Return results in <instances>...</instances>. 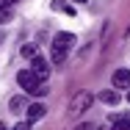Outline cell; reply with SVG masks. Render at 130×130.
I'll return each instance as SVG.
<instances>
[{
  "instance_id": "cell-10",
  "label": "cell",
  "mask_w": 130,
  "mask_h": 130,
  "mask_svg": "<svg viewBox=\"0 0 130 130\" xmlns=\"http://www.w3.org/2000/svg\"><path fill=\"white\" fill-rule=\"evenodd\" d=\"M11 111H14V113H17V111H22V105H25V100H22V97H11Z\"/></svg>"
},
{
  "instance_id": "cell-12",
  "label": "cell",
  "mask_w": 130,
  "mask_h": 130,
  "mask_svg": "<svg viewBox=\"0 0 130 130\" xmlns=\"http://www.w3.org/2000/svg\"><path fill=\"white\" fill-rule=\"evenodd\" d=\"M11 22V8H0V25H8Z\"/></svg>"
},
{
  "instance_id": "cell-18",
  "label": "cell",
  "mask_w": 130,
  "mask_h": 130,
  "mask_svg": "<svg viewBox=\"0 0 130 130\" xmlns=\"http://www.w3.org/2000/svg\"><path fill=\"white\" fill-rule=\"evenodd\" d=\"M0 130H8V127H6V125H0Z\"/></svg>"
},
{
  "instance_id": "cell-13",
  "label": "cell",
  "mask_w": 130,
  "mask_h": 130,
  "mask_svg": "<svg viewBox=\"0 0 130 130\" xmlns=\"http://www.w3.org/2000/svg\"><path fill=\"white\" fill-rule=\"evenodd\" d=\"M22 58H33V55H36V50H33V44H22Z\"/></svg>"
},
{
  "instance_id": "cell-19",
  "label": "cell",
  "mask_w": 130,
  "mask_h": 130,
  "mask_svg": "<svg viewBox=\"0 0 130 130\" xmlns=\"http://www.w3.org/2000/svg\"><path fill=\"white\" fill-rule=\"evenodd\" d=\"M0 44H3V33H0Z\"/></svg>"
},
{
  "instance_id": "cell-8",
  "label": "cell",
  "mask_w": 130,
  "mask_h": 130,
  "mask_svg": "<svg viewBox=\"0 0 130 130\" xmlns=\"http://www.w3.org/2000/svg\"><path fill=\"white\" fill-rule=\"evenodd\" d=\"M53 11H64V14L75 17V6L72 3H64V0H53Z\"/></svg>"
},
{
  "instance_id": "cell-5",
  "label": "cell",
  "mask_w": 130,
  "mask_h": 130,
  "mask_svg": "<svg viewBox=\"0 0 130 130\" xmlns=\"http://www.w3.org/2000/svg\"><path fill=\"white\" fill-rule=\"evenodd\" d=\"M130 86V69H116L113 72V89H127Z\"/></svg>"
},
{
  "instance_id": "cell-11",
  "label": "cell",
  "mask_w": 130,
  "mask_h": 130,
  "mask_svg": "<svg viewBox=\"0 0 130 130\" xmlns=\"http://www.w3.org/2000/svg\"><path fill=\"white\" fill-rule=\"evenodd\" d=\"M113 130H130V119H113Z\"/></svg>"
},
{
  "instance_id": "cell-14",
  "label": "cell",
  "mask_w": 130,
  "mask_h": 130,
  "mask_svg": "<svg viewBox=\"0 0 130 130\" xmlns=\"http://www.w3.org/2000/svg\"><path fill=\"white\" fill-rule=\"evenodd\" d=\"M14 130H33V127H30V122H17Z\"/></svg>"
},
{
  "instance_id": "cell-20",
  "label": "cell",
  "mask_w": 130,
  "mask_h": 130,
  "mask_svg": "<svg viewBox=\"0 0 130 130\" xmlns=\"http://www.w3.org/2000/svg\"><path fill=\"white\" fill-rule=\"evenodd\" d=\"M127 103H130V91H127Z\"/></svg>"
},
{
  "instance_id": "cell-6",
  "label": "cell",
  "mask_w": 130,
  "mask_h": 130,
  "mask_svg": "<svg viewBox=\"0 0 130 130\" xmlns=\"http://www.w3.org/2000/svg\"><path fill=\"white\" fill-rule=\"evenodd\" d=\"M25 108H28V119H30V122H36V119H42V116L47 113V108L42 103H30V105H25Z\"/></svg>"
},
{
  "instance_id": "cell-7",
  "label": "cell",
  "mask_w": 130,
  "mask_h": 130,
  "mask_svg": "<svg viewBox=\"0 0 130 130\" xmlns=\"http://www.w3.org/2000/svg\"><path fill=\"white\" fill-rule=\"evenodd\" d=\"M100 100H103L105 105H119L122 97H119V91H116V89H105L103 94H100Z\"/></svg>"
},
{
  "instance_id": "cell-1",
  "label": "cell",
  "mask_w": 130,
  "mask_h": 130,
  "mask_svg": "<svg viewBox=\"0 0 130 130\" xmlns=\"http://www.w3.org/2000/svg\"><path fill=\"white\" fill-rule=\"evenodd\" d=\"M72 47H75V36L72 33H67V30L55 33V39H53V64H61Z\"/></svg>"
},
{
  "instance_id": "cell-16",
  "label": "cell",
  "mask_w": 130,
  "mask_h": 130,
  "mask_svg": "<svg viewBox=\"0 0 130 130\" xmlns=\"http://www.w3.org/2000/svg\"><path fill=\"white\" fill-rule=\"evenodd\" d=\"M78 130H91V125H80V127Z\"/></svg>"
},
{
  "instance_id": "cell-3",
  "label": "cell",
  "mask_w": 130,
  "mask_h": 130,
  "mask_svg": "<svg viewBox=\"0 0 130 130\" xmlns=\"http://www.w3.org/2000/svg\"><path fill=\"white\" fill-rule=\"evenodd\" d=\"M30 72H33L39 80H47V75H50V64H47V58L33 55V58H30Z\"/></svg>"
},
{
  "instance_id": "cell-9",
  "label": "cell",
  "mask_w": 130,
  "mask_h": 130,
  "mask_svg": "<svg viewBox=\"0 0 130 130\" xmlns=\"http://www.w3.org/2000/svg\"><path fill=\"white\" fill-rule=\"evenodd\" d=\"M28 94H30V97H44V94H47V80H39Z\"/></svg>"
},
{
  "instance_id": "cell-2",
  "label": "cell",
  "mask_w": 130,
  "mask_h": 130,
  "mask_svg": "<svg viewBox=\"0 0 130 130\" xmlns=\"http://www.w3.org/2000/svg\"><path fill=\"white\" fill-rule=\"evenodd\" d=\"M91 103H94V97H91L89 91H80V94H75V100L69 105V113H72V116H80L86 108H91Z\"/></svg>"
},
{
  "instance_id": "cell-17",
  "label": "cell",
  "mask_w": 130,
  "mask_h": 130,
  "mask_svg": "<svg viewBox=\"0 0 130 130\" xmlns=\"http://www.w3.org/2000/svg\"><path fill=\"white\" fill-rule=\"evenodd\" d=\"M72 3H86V0H72Z\"/></svg>"
},
{
  "instance_id": "cell-4",
  "label": "cell",
  "mask_w": 130,
  "mask_h": 130,
  "mask_svg": "<svg viewBox=\"0 0 130 130\" xmlns=\"http://www.w3.org/2000/svg\"><path fill=\"white\" fill-rule=\"evenodd\" d=\"M17 83H20V86L25 89V94H28V91H30V89H33L36 83H39V78H36V75L30 72V69H22V72L17 75Z\"/></svg>"
},
{
  "instance_id": "cell-15",
  "label": "cell",
  "mask_w": 130,
  "mask_h": 130,
  "mask_svg": "<svg viewBox=\"0 0 130 130\" xmlns=\"http://www.w3.org/2000/svg\"><path fill=\"white\" fill-rule=\"evenodd\" d=\"M14 3H17V0H0V8H11Z\"/></svg>"
}]
</instances>
